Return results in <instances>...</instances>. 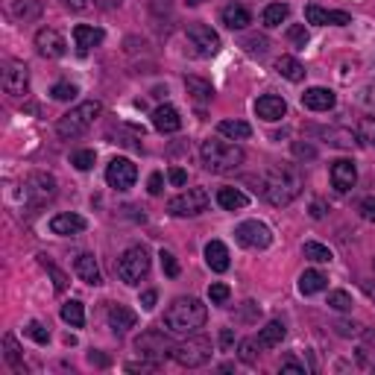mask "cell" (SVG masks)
I'll return each instance as SVG.
<instances>
[{
  "label": "cell",
  "instance_id": "obj_1",
  "mask_svg": "<svg viewBox=\"0 0 375 375\" xmlns=\"http://www.w3.org/2000/svg\"><path fill=\"white\" fill-rule=\"evenodd\" d=\"M267 196L270 205H291L293 199L302 194V173H299V167L293 165H276L267 170L264 176V191H261Z\"/></svg>",
  "mask_w": 375,
  "mask_h": 375
},
{
  "label": "cell",
  "instance_id": "obj_2",
  "mask_svg": "<svg viewBox=\"0 0 375 375\" xmlns=\"http://www.w3.org/2000/svg\"><path fill=\"white\" fill-rule=\"evenodd\" d=\"M208 320V308L194 296H179L173 299L170 308L165 311V329L170 334H194L203 329Z\"/></svg>",
  "mask_w": 375,
  "mask_h": 375
},
{
  "label": "cell",
  "instance_id": "obj_3",
  "mask_svg": "<svg viewBox=\"0 0 375 375\" xmlns=\"http://www.w3.org/2000/svg\"><path fill=\"white\" fill-rule=\"evenodd\" d=\"M103 115V103L100 100H85V103L73 106L68 115H62L56 123V132L62 138H80L82 132H89L94 127V120Z\"/></svg>",
  "mask_w": 375,
  "mask_h": 375
},
{
  "label": "cell",
  "instance_id": "obj_4",
  "mask_svg": "<svg viewBox=\"0 0 375 375\" xmlns=\"http://www.w3.org/2000/svg\"><path fill=\"white\" fill-rule=\"evenodd\" d=\"M199 156L211 173H232L237 165H244V149L232 141H203Z\"/></svg>",
  "mask_w": 375,
  "mask_h": 375
},
{
  "label": "cell",
  "instance_id": "obj_5",
  "mask_svg": "<svg viewBox=\"0 0 375 375\" xmlns=\"http://www.w3.org/2000/svg\"><path fill=\"white\" fill-rule=\"evenodd\" d=\"M170 358L176 360L179 367H188V369L203 367V364H208V360H211V340H208V337H203V334H199V337H188V340L173 346Z\"/></svg>",
  "mask_w": 375,
  "mask_h": 375
},
{
  "label": "cell",
  "instance_id": "obj_6",
  "mask_svg": "<svg viewBox=\"0 0 375 375\" xmlns=\"http://www.w3.org/2000/svg\"><path fill=\"white\" fill-rule=\"evenodd\" d=\"M149 273V253L144 246H129L118 258V276L123 284H138Z\"/></svg>",
  "mask_w": 375,
  "mask_h": 375
},
{
  "label": "cell",
  "instance_id": "obj_7",
  "mask_svg": "<svg viewBox=\"0 0 375 375\" xmlns=\"http://www.w3.org/2000/svg\"><path fill=\"white\" fill-rule=\"evenodd\" d=\"M208 203H211V196H208L205 188H188L185 194L170 199L167 211L173 217H196V214H203V211L208 208Z\"/></svg>",
  "mask_w": 375,
  "mask_h": 375
},
{
  "label": "cell",
  "instance_id": "obj_8",
  "mask_svg": "<svg viewBox=\"0 0 375 375\" xmlns=\"http://www.w3.org/2000/svg\"><path fill=\"white\" fill-rule=\"evenodd\" d=\"M21 196H24V203H30V205H44L47 199L56 196V176H50L44 170L30 173V176L24 179Z\"/></svg>",
  "mask_w": 375,
  "mask_h": 375
},
{
  "label": "cell",
  "instance_id": "obj_9",
  "mask_svg": "<svg viewBox=\"0 0 375 375\" xmlns=\"http://www.w3.org/2000/svg\"><path fill=\"white\" fill-rule=\"evenodd\" d=\"M135 349H138L141 358L161 360V358H167L173 352V343L161 329H147V331H141L138 340H135Z\"/></svg>",
  "mask_w": 375,
  "mask_h": 375
},
{
  "label": "cell",
  "instance_id": "obj_10",
  "mask_svg": "<svg viewBox=\"0 0 375 375\" xmlns=\"http://www.w3.org/2000/svg\"><path fill=\"white\" fill-rule=\"evenodd\" d=\"M235 237H237V244L246 249H267L273 244V232L261 220H244L241 226L235 229Z\"/></svg>",
  "mask_w": 375,
  "mask_h": 375
},
{
  "label": "cell",
  "instance_id": "obj_11",
  "mask_svg": "<svg viewBox=\"0 0 375 375\" xmlns=\"http://www.w3.org/2000/svg\"><path fill=\"white\" fill-rule=\"evenodd\" d=\"M188 42H191L196 56H217L220 53V35L208 27V24H191L185 30Z\"/></svg>",
  "mask_w": 375,
  "mask_h": 375
},
{
  "label": "cell",
  "instance_id": "obj_12",
  "mask_svg": "<svg viewBox=\"0 0 375 375\" xmlns=\"http://www.w3.org/2000/svg\"><path fill=\"white\" fill-rule=\"evenodd\" d=\"M138 179V167H135V161L129 158H111L106 165V182L115 188V191H129Z\"/></svg>",
  "mask_w": 375,
  "mask_h": 375
},
{
  "label": "cell",
  "instance_id": "obj_13",
  "mask_svg": "<svg viewBox=\"0 0 375 375\" xmlns=\"http://www.w3.org/2000/svg\"><path fill=\"white\" fill-rule=\"evenodd\" d=\"M0 85H3V91L9 97H24L30 91V68L24 62H6Z\"/></svg>",
  "mask_w": 375,
  "mask_h": 375
},
{
  "label": "cell",
  "instance_id": "obj_14",
  "mask_svg": "<svg viewBox=\"0 0 375 375\" xmlns=\"http://www.w3.org/2000/svg\"><path fill=\"white\" fill-rule=\"evenodd\" d=\"M305 18H308V24H317V27H349V24H352V15H349V12L322 9L317 3L305 6Z\"/></svg>",
  "mask_w": 375,
  "mask_h": 375
},
{
  "label": "cell",
  "instance_id": "obj_15",
  "mask_svg": "<svg viewBox=\"0 0 375 375\" xmlns=\"http://www.w3.org/2000/svg\"><path fill=\"white\" fill-rule=\"evenodd\" d=\"M35 50H39V56H44V59H62V56H65V50H68V44H65V39H62L56 30L44 27V30L35 33Z\"/></svg>",
  "mask_w": 375,
  "mask_h": 375
},
{
  "label": "cell",
  "instance_id": "obj_16",
  "mask_svg": "<svg viewBox=\"0 0 375 375\" xmlns=\"http://www.w3.org/2000/svg\"><path fill=\"white\" fill-rule=\"evenodd\" d=\"M329 176H331V185L337 188V191H352L355 182H358V170L349 158H337V161H331Z\"/></svg>",
  "mask_w": 375,
  "mask_h": 375
},
{
  "label": "cell",
  "instance_id": "obj_17",
  "mask_svg": "<svg viewBox=\"0 0 375 375\" xmlns=\"http://www.w3.org/2000/svg\"><path fill=\"white\" fill-rule=\"evenodd\" d=\"M255 115L261 120H267V123H276V120H282L287 115V103L279 94H264V97L255 100Z\"/></svg>",
  "mask_w": 375,
  "mask_h": 375
},
{
  "label": "cell",
  "instance_id": "obj_18",
  "mask_svg": "<svg viewBox=\"0 0 375 375\" xmlns=\"http://www.w3.org/2000/svg\"><path fill=\"white\" fill-rule=\"evenodd\" d=\"M308 132L320 135V138H326L331 147H355L358 144V132L346 129V127H311Z\"/></svg>",
  "mask_w": 375,
  "mask_h": 375
},
{
  "label": "cell",
  "instance_id": "obj_19",
  "mask_svg": "<svg viewBox=\"0 0 375 375\" xmlns=\"http://www.w3.org/2000/svg\"><path fill=\"white\" fill-rule=\"evenodd\" d=\"M103 39H106V33L100 30V27H91V24H77V27H73V42H77L82 56L89 53L91 47L103 44Z\"/></svg>",
  "mask_w": 375,
  "mask_h": 375
},
{
  "label": "cell",
  "instance_id": "obj_20",
  "mask_svg": "<svg viewBox=\"0 0 375 375\" xmlns=\"http://www.w3.org/2000/svg\"><path fill=\"white\" fill-rule=\"evenodd\" d=\"M85 217L80 214H71V211H65V214H56L53 220H50V232L53 235H62V237H71V235H80L85 232Z\"/></svg>",
  "mask_w": 375,
  "mask_h": 375
},
{
  "label": "cell",
  "instance_id": "obj_21",
  "mask_svg": "<svg viewBox=\"0 0 375 375\" xmlns=\"http://www.w3.org/2000/svg\"><path fill=\"white\" fill-rule=\"evenodd\" d=\"M109 326H111L115 334H127L129 329L138 326V314H135L132 308H127V305H111L109 308Z\"/></svg>",
  "mask_w": 375,
  "mask_h": 375
},
{
  "label": "cell",
  "instance_id": "obj_22",
  "mask_svg": "<svg viewBox=\"0 0 375 375\" xmlns=\"http://www.w3.org/2000/svg\"><path fill=\"white\" fill-rule=\"evenodd\" d=\"M334 103H337V97H334V91L331 89H308L305 94H302V106L305 109H311V111H329V109H334Z\"/></svg>",
  "mask_w": 375,
  "mask_h": 375
},
{
  "label": "cell",
  "instance_id": "obj_23",
  "mask_svg": "<svg viewBox=\"0 0 375 375\" xmlns=\"http://www.w3.org/2000/svg\"><path fill=\"white\" fill-rule=\"evenodd\" d=\"M153 127H156L158 132H165V135L179 132V129H182V118H179L176 109L165 103V106H158V109L153 111Z\"/></svg>",
  "mask_w": 375,
  "mask_h": 375
},
{
  "label": "cell",
  "instance_id": "obj_24",
  "mask_svg": "<svg viewBox=\"0 0 375 375\" xmlns=\"http://www.w3.org/2000/svg\"><path fill=\"white\" fill-rule=\"evenodd\" d=\"M73 270H77V276L85 282V284H103V276H100V267H97V258L91 253H82L77 261H73Z\"/></svg>",
  "mask_w": 375,
  "mask_h": 375
},
{
  "label": "cell",
  "instance_id": "obj_25",
  "mask_svg": "<svg viewBox=\"0 0 375 375\" xmlns=\"http://www.w3.org/2000/svg\"><path fill=\"white\" fill-rule=\"evenodd\" d=\"M205 264L214 273H226L229 270V249L223 241H208L205 244Z\"/></svg>",
  "mask_w": 375,
  "mask_h": 375
},
{
  "label": "cell",
  "instance_id": "obj_26",
  "mask_svg": "<svg viewBox=\"0 0 375 375\" xmlns=\"http://www.w3.org/2000/svg\"><path fill=\"white\" fill-rule=\"evenodd\" d=\"M276 73L284 77L287 82H302L305 80V65L293 56H279L276 59Z\"/></svg>",
  "mask_w": 375,
  "mask_h": 375
},
{
  "label": "cell",
  "instance_id": "obj_27",
  "mask_svg": "<svg viewBox=\"0 0 375 375\" xmlns=\"http://www.w3.org/2000/svg\"><path fill=\"white\" fill-rule=\"evenodd\" d=\"M284 334H287V329H284V322H279V320H273V322H267L264 329L258 331V346L261 349H276L282 340H284Z\"/></svg>",
  "mask_w": 375,
  "mask_h": 375
},
{
  "label": "cell",
  "instance_id": "obj_28",
  "mask_svg": "<svg viewBox=\"0 0 375 375\" xmlns=\"http://www.w3.org/2000/svg\"><path fill=\"white\" fill-rule=\"evenodd\" d=\"M326 287H329V279H326V273H320V270H305L302 276H299V291L305 296H314L320 291H326Z\"/></svg>",
  "mask_w": 375,
  "mask_h": 375
},
{
  "label": "cell",
  "instance_id": "obj_29",
  "mask_svg": "<svg viewBox=\"0 0 375 375\" xmlns=\"http://www.w3.org/2000/svg\"><path fill=\"white\" fill-rule=\"evenodd\" d=\"M217 205L226 208V211H237V208H246L249 205V196L237 188H220L217 191Z\"/></svg>",
  "mask_w": 375,
  "mask_h": 375
},
{
  "label": "cell",
  "instance_id": "obj_30",
  "mask_svg": "<svg viewBox=\"0 0 375 375\" xmlns=\"http://www.w3.org/2000/svg\"><path fill=\"white\" fill-rule=\"evenodd\" d=\"M223 24H226L229 30H246L249 24H253V15H249L244 6L229 3L226 9H223Z\"/></svg>",
  "mask_w": 375,
  "mask_h": 375
},
{
  "label": "cell",
  "instance_id": "obj_31",
  "mask_svg": "<svg viewBox=\"0 0 375 375\" xmlns=\"http://www.w3.org/2000/svg\"><path fill=\"white\" fill-rule=\"evenodd\" d=\"M9 12H12V18H18V21H35L42 15V0H12V6H9Z\"/></svg>",
  "mask_w": 375,
  "mask_h": 375
},
{
  "label": "cell",
  "instance_id": "obj_32",
  "mask_svg": "<svg viewBox=\"0 0 375 375\" xmlns=\"http://www.w3.org/2000/svg\"><path fill=\"white\" fill-rule=\"evenodd\" d=\"M185 91L191 94L196 103H208V100L214 97V89H211V82L199 80V77H185Z\"/></svg>",
  "mask_w": 375,
  "mask_h": 375
},
{
  "label": "cell",
  "instance_id": "obj_33",
  "mask_svg": "<svg viewBox=\"0 0 375 375\" xmlns=\"http://www.w3.org/2000/svg\"><path fill=\"white\" fill-rule=\"evenodd\" d=\"M217 129H220V135H226V138H232V141H244L253 135V127H249L246 120H220Z\"/></svg>",
  "mask_w": 375,
  "mask_h": 375
},
{
  "label": "cell",
  "instance_id": "obj_34",
  "mask_svg": "<svg viewBox=\"0 0 375 375\" xmlns=\"http://www.w3.org/2000/svg\"><path fill=\"white\" fill-rule=\"evenodd\" d=\"M287 15H291V9H287V3H270V6L264 9V15H261V24H264L267 30L282 27V24L287 21Z\"/></svg>",
  "mask_w": 375,
  "mask_h": 375
},
{
  "label": "cell",
  "instance_id": "obj_35",
  "mask_svg": "<svg viewBox=\"0 0 375 375\" xmlns=\"http://www.w3.org/2000/svg\"><path fill=\"white\" fill-rule=\"evenodd\" d=\"M62 320H65L68 326H73V329H82V326H85V311H82V302H77V299H71V302L62 305Z\"/></svg>",
  "mask_w": 375,
  "mask_h": 375
},
{
  "label": "cell",
  "instance_id": "obj_36",
  "mask_svg": "<svg viewBox=\"0 0 375 375\" xmlns=\"http://www.w3.org/2000/svg\"><path fill=\"white\" fill-rule=\"evenodd\" d=\"M305 258L308 261H314V264H331V249L329 246H322V244H317V241H308L305 244Z\"/></svg>",
  "mask_w": 375,
  "mask_h": 375
},
{
  "label": "cell",
  "instance_id": "obj_37",
  "mask_svg": "<svg viewBox=\"0 0 375 375\" xmlns=\"http://www.w3.org/2000/svg\"><path fill=\"white\" fill-rule=\"evenodd\" d=\"M39 264L50 273V279H53V287H56V291H59V293L65 291V287H68V276H65V273H62V270L53 264V261H47V255H39Z\"/></svg>",
  "mask_w": 375,
  "mask_h": 375
},
{
  "label": "cell",
  "instance_id": "obj_38",
  "mask_svg": "<svg viewBox=\"0 0 375 375\" xmlns=\"http://www.w3.org/2000/svg\"><path fill=\"white\" fill-rule=\"evenodd\" d=\"M358 141L375 149V118H360V123H358Z\"/></svg>",
  "mask_w": 375,
  "mask_h": 375
},
{
  "label": "cell",
  "instance_id": "obj_39",
  "mask_svg": "<svg viewBox=\"0 0 375 375\" xmlns=\"http://www.w3.org/2000/svg\"><path fill=\"white\" fill-rule=\"evenodd\" d=\"M77 94H80V89L73 82H56L53 89H50V97L59 100V103H68V100H73Z\"/></svg>",
  "mask_w": 375,
  "mask_h": 375
},
{
  "label": "cell",
  "instance_id": "obj_40",
  "mask_svg": "<svg viewBox=\"0 0 375 375\" xmlns=\"http://www.w3.org/2000/svg\"><path fill=\"white\" fill-rule=\"evenodd\" d=\"M94 161H97V153H94V149H77V153L71 156V165L77 167V170H91V167H94Z\"/></svg>",
  "mask_w": 375,
  "mask_h": 375
},
{
  "label": "cell",
  "instance_id": "obj_41",
  "mask_svg": "<svg viewBox=\"0 0 375 375\" xmlns=\"http://www.w3.org/2000/svg\"><path fill=\"white\" fill-rule=\"evenodd\" d=\"M3 352H6V360L12 364V369H21V349L12 334H3Z\"/></svg>",
  "mask_w": 375,
  "mask_h": 375
},
{
  "label": "cell",
  "instance_id": "obj_42",
  "mask_svg": "<svg viewBox=\"0 0 375 375\" xmlns=\"http://www.w3.org/2000/svg\"><path fill=\"white\" fill-rule=\"evenodd\" d=\"M24 334H27V337H33V340L39 343V346H47V343H50V331H47L44 326H42L39 320L27 322V329H24Z\"/></svg>",
  "mask_w": 375,
  "mask_h": 375
},
{
  "label": "cell",
  "instance_id": "obj_43",
  "mask_svg": "<svg viewBox=\"0 0 375 375\" xmlns=\"http://www.w3.org/2000/svg\"><path fill=\"white\" fill-rule=\"evenodd\" d=\"M229 296H232V291H229V284H223V282H214V284L208 287L211 305H226V302H229Z\"/></svg>",
  "mask_w": 375,
  "mask_h": 375
},
{
  "label": "cell",
  "instance_id": "obj_44",
  "mask_svg": "<svg viewBox=\"0 0 375 375\" xmlns=\"http://www.w3.org/2000/svg\"><path fill=\"white\" fill-rule=\"evenodd\" d=\"M255 349H261L258 340H241V346H237V358H241L244 364L253 367L255 360H258V352H255Z\"/></svg>",
  "mask_w": 375,
  "mask_h": 375
},
{
  "label": "cell",
  "instance_id": "obj_45",
  "mask_svg": "<svg viewBox=\"0 0 375 375\" xmlns=\"http://www.w3.org/2000/svg\"><path fill=\"white\" fill-rule=\"evenodd\" d=\"M352 296H349L346 291H331L329 293V308H334V311H352Z\"/></svg>",
  "mask_w": 375,
  "mask_h": 375
},
{
  "label": "cell",
  "instance_id": "obj_46",
  "mask_svg": "<svg viewBox=\"0 0 375 375\" xmlns=\"http://www.w3.org/2000/svg\"><path fill=\"white\" fill-rule=\"evenodd\" d=\"M244 47H246L253 56H264V53H267V47H270V42L264 39V35H246V39H244Z\"/></svg>",
  "mask_w": 375,
  "mask_h": 375
},
{
  "label": "cell",
  "instance_id": "obj_47",
  "mask_svg": "<svg viewBox=\"0 0 375 375\" xmlns=\"http://www.w3.org/2000/svg\"><path fill=\"white\" fill-rule=\"evenodd\" d=\"M161 270H165V276L167 279H176L179 276V264H176V255L167 253V249H161Z\"/></svg>",
  "mask_w": 375,
  "mask_h": 375
},
{
  "label": "cell",
  "instance_id": "obj_48",
  "mask_svg": "<svg viewBox=\"0 0 375 375\" xmlns=\"http://www.w3.org/2000/svg\"><path fill=\"white\" fill-rule=\"evenodd\" d=\"M287 39H291L296 47H305L311 35H308V30H305V24H293V27L287 30Z\"/></svg>",
  "mask_w": 375,
  "mask_h": 375
},
{
  "label": "cell",
  "instance_id": "obj_49",
  "mask_svg": "<svg viewBox=\"0 0 375 375\" xmlns=\"http://www.w3.org/2000/svg\"><path fill=\"white\" fill-rule=\"evenodd\" d=\"M337 331H340L343 337H358L360 331H364V326H358V322H337L334 326Z\"/></svg>",
  "mask_w": 375,
  "mask_h": 375
},
{
  "label": "cell",
  "instance_id": "obj_50",
  "mask_svg": "<svg viewBox=\"0 0 375 375\" xmlns=\"http://www.w3.org/2000/svg\"><path fill=\"white\" fill-rule=\"evenodd\" d=\"M360 217L369 220V223H375V196H367L364 203H360Z\"/></svg>",
  "mask_w": 375,
  "mask_h": 375
},
{
  "label": "cell",
  "instance_id": "obj_51",
  "mask_svg": "<svg viewBox=\"0 0 375 375\" xmlns=\"http://www.w3.org/2000/svg\"><path fill=\"white\" fill-rule=\"evenodd\" d=\"M293 153H296L299 158H317V149L311 147V144H302V141L293 144Z\"/></svg>",
  "mask_w": 375,
  "mask_h": 375
},
{
  "label": "cell",
  "instance_id": "obj_52",
  "mask_svg": "<svg viewBox=\"0 0 375 375\" xmlns=\"http://www.w3.org/2000/svg\"><path fill=\"white\" fill-rule=\"evenodd\" d=\"M161 188H165V176H161V173H153V176H149V182H147V191L153 194V196H158Z\"/></svg>",
  "mask_w": 375,
  "mask_h": 375
},
{
  "label": "cell",
  "instance_id": "obj_53",
  "mask_svg": "<svg viewBox=\"0 0 375 375\" xmlns=\"http://www.w3.org/2000/svg\"><path fill=\"white\" fill-rule=\"evenodd\" d=\"M167 179H170V185H176V188H182V185L188 182V173H185L182 167H170V173H167Z\"/></svg>",
  "mask_w": 375,
  "mask_h": 375
},
{
  "label": "cell",
  "instance_id": "obj_54",
  "mask_svg": "<svg viewBox=\"0 0 375 375\" xmlns=\"http://www.w3.org/2000/svg\"><path fill=\"white\" fill-rule=\"evenodd\" d=\"M156 299H158L156 291H144V293H141V308H144V311H153V308H156Z\"/></svg>",
  "mask_w": 375,
  "mask_h": 375
},
{
  "label": "cell",
  "instance_id": "obj_55",
  "mask_svg": "<svg viewBox=\"0 0 375 375\" xmlns=\"http://www.w3.org/2000/svg\"><path fill=\"white\" fill-rule=\"evenodd\" d=\"M282 372H291V375H305V367L296 364V360H284L282 364Z\"/></svg>",
  "mask_w": 375,
  "mask_h": 375
},
{
  "label": "cell",
  "instance_id": "obj_56",
  "mask_svg": "<svg viewBox=\"0 0 375 375\" xmlns=\"http://www.w3.org/2000/svg\"><path fill=\"white\" fill-rule=\"evenodd\" d=\"M232 343H235L232 329H223V331H220V346H223V349H232Z\"/></svg>",
  "mask_w": 375,
  "mask_h": 375
},
{
  "label": "cell",
  "instance_id": "obj_57",
  "mask_svg": "<svg viewBox=\"0 0 375 375\" xmlns=\"http://www.w3.org/2000/svg\"><path fill=\"white\" fill-rule=\"evenodd\" d=\"M62 3H65L71 12H82L85 6H89V0H62Z\"/></svg>",
  "mask_w": 375,
  "mask_h": 375
},
{
  "label": "cell",
  "instance_id": "obj_58",
  "mask_svg": "<svg viewBox=\"0 0 375 375\" xmlns=\"http://www.w3.org/2000/svg\"><path fill=\"white\" fill-rule=\"evenodd\" d=\"M94 3H97L100 9H118V6L123 3V0H94Z\"/></svg>",
  "mask_w": 375,
  "mask_h": 375
},
{
  "label": "cell",
  "instance_id": "obj_59",
  "mask_svg": "<svg viewBox=\"0 0 375 375\" xmlns=\"http://www.w3.org/2000/svg\"><path fill=\"white\" fill-rule=\"evenodd\" d=\"M311 214H314V217L320 220V217H322V205H320V203H314V205H311Z\"/></svg>",
  "mask_w": 375,
  "mask_h": 375
},
{
  "label": "cell",
  "instance_id": "obj_60",
  "mask_svg": "<svg viewBox=\"0 0 375 375\" xmlns=\"http://www.w3.org/2000/svg\"><path fill=\"white\" fill-rule=\"evenodd\" d=\"M367 103L375 106V85H369V89H367Z\"/></svg>",
  "mask_w": 375,
  "mask_h": 375
},
{
  "label": "cell",
  "instance_id": "obj_61",
  "mask_svg": "<svg viewBox=\"0 0 375 375\" xmlns=\"http://www.w3.org/2000/svg\"><path fill=\"white\" fill-rule=\"evenodd\" d=\"M364 291H367V296H369V299H372V302H375V287H372V284H367V287H364Z\"/></svg>",
  "mask_w": 375,
  "mask_h": 375
},
{
  "label": "cell",
  "instance_id": "obj_62",
  "mask_svg": "<svg viewBox=\"0 0 375 375\" xmlns=\"http://www.w3.org/2000/svg\"><path fill=\"white\" fill-rule=\"evenodd\" d=\"M199 3H203V0H188V6H199Z\"/></svg>",
  "mask_w": 375,
  "mask_h": 375
}]
</instances>
